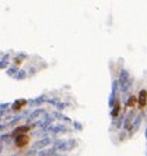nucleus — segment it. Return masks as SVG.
<instances>
[{"instance_id":"obj_1","label":"nucleus","mask_w":147,"mask_h":156,"mask_svg":"<svg viewBox=\"0 0 147 156\" xmlns=\"http://www.w3.org/2000/svg\"><path fill=\"white\" fill-rule=\"evenodd\" d=\"M28 142H30V137L27 134H21V135L14 137V144H16L17 148H24L28 145Z\"/></svg>"},{"instance_id":"obj_2","label":"nucleus","mask_w":147,"mask_h":156,"mask_svg":"<svg viewBox=\"0 0 147 156\" xmlns=\"http://www.w3.org/2000/svg\"><path fill=\"white\" fill-rule=\"evenodd\" d=\"M30 125H20V127H17V128H14V131H13V137H17V135H21V134H27L28 131H30Z\"/></svg>"},{"instance_id":"obj_3","label":"nucleus","mask_w":147,"mask_h":156,"mask_svg":"<svg viewBox=\"0 0 147 156\" xmlns=\"http://www.w3.org/2000/svg\"><path fill=\"white\" fill-rule=\"evenodd\" d=\"M147 105V91H140L139 94V107L140 109H143V107H146Z\"/></svg>"},{"instance_id":"obj_4","label":"nucleus","mask_w":147,"mask_h":156,"mask_svg":"<svg viewBox=\"0 0 147 156\" xmlns=\"http://www.w3.org/2000/svg\"><path fill=\"white\" fill-rule=\"evenodd\" d=\"M27 105V101L25 99H20V101H16L14 103H13V110L14 112H17V110H20L23 106H25Z\"/></svg>"},{"instance_id":"obj_5","label":"nucleus","mask_w":147,"mask_h":156,"mask_svg":"<svg viewBox=\"0 0 147 156\" xmlns=\"http://www.w3.org/2000/svg\"><path fill=\"white\" fill-rule=\"evenodd\" d=\"M49 142H50V140H48V138H46V140H42V141H38V142L34 145V148H35V149L43 148V146H46V145H48Z\"/></svg>"},{"instance_id":"obj_6","label":"nucleus","mask_w":147,"mask_h":156,"mask_svg":"<svg viewBox=\"0 0 147 156\" xmlns=\"http://www.w3.org/2000/svg\"><path fill=\"white\" fill-rule=\"evenodd\" d=\"M136 102H139V98H136V96H130V99L128 101V106H129V107H133V106L136 105Z\"/></svg>"},{"instance_id":"obj_7","label":"nucleus","mask_w":147,"mask_h":156,"mask_svg":"<svg viewBox=\"0 0 147 156\" xmlns=\"http://www.w3.org/2000/svg\"><path fill=\"white\" fill-rule=\"evenodd\" d=\"M119 110H121V106H119V103H116V106L114 107V110H112V117H116L118 116V113H119Z\"/></svg>"},{"instance_id":"obj_8","label":"nucleus","mask_w":147,"mask_h":156,"mask_svg":"<svg viewBox=\"0 0 147 156\" xmlns=\"http://www.w3.org/2000/svg\"><path fill=\"white\" fill-rule=\"evenodd\" d=\"M53 153V151L52 149H49V151H43V152H39V156H50Z\"/></svg>"},{"instance_id":"obj_9","label":"nucleus","mask_w":147,"mask_h":156,"mask_svg":"<svg viewBox=\"0 0 147 156\" xmlns=\"http://www.w3.org/2000/svg\"><path fill=\"white\" fill-rule=\"evenodd\" d=\"M146 135H147V131H146Z\"/></svg>"}]
</instances>
